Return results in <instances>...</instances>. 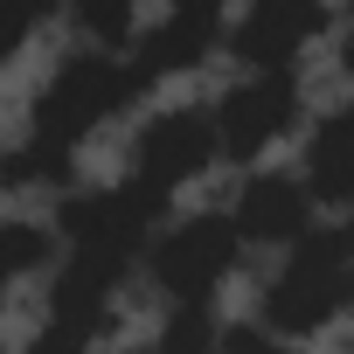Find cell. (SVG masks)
Here are the masks:
<instances>
[{"label":"cell","instance_id":"1","mask_svg":"<svg viewBox=\"0 0 354 354\" xmlns=\"http://www.w3.org/2000/svg\"><path fill=\"white\" fill-rule=\"evenodd\" d=\"M257 326H271L278 340H306L319 326H333L340 313H354V230L347 223H313L285 264L271 271L264 299H257Z\"/></svg>","mask_w":354,"mask_h":354},{"label":"cell","instance_id":"14","mask_svg":"<svg viewBox=\"0 0 354 354\" xmlns=\"http://www.w3.org/2000/svg\"><path fill=\"white\" fill-rule=\"evenodd\" d=\"M35 21H42L35 8H21V0H0V70L21 56V42L35 35Z\"/></svg>","mask_w":354,"mask_h":354},{"label":"cell","instance_id":"16","mask_svg":"<svg viewBox=\"0 0 354 354\" xmlns=\"http://www.w3.org/2000/svg\"><path fill=\"white\" fill-rule=\"evenodd\" d=\"M340 70L354 77V15H347V28H340Z\"/></svg>","mask_w":354,"mask_h":354},{"label":"cell","instance_id":"11","mask_svg":"<svg viewBox=\"0 0 354 354\" xmlns=\"http://www.w3.org/2000/svg\"><path fill=\"white\" fill-rule=\"evenodd\" d=\"M77 28L91 35V49L118 56L125 42H139V0H77Z\"/></svg>","mask_w":354,"mask_h":354},{"label":"cell","instance_id":"2","mask_svg":"<svg viewBox=\"0 0 354 354\" xmlns=\"http://www.w3.org/2000/svg\"><path fill=\"white\" fill-rule=\"evenodd\" d=\"M139 91H153L125 56H104V49H77L28 104V146H56V153H77L104 118H118Z\"/></svg>","mask_w":354,"mask_h":354},{"label":"cell","instance_id":"3","mask_svg":"<svg viewBox=\"0 0 354 354\" xmlns=\"http://www.w3.org/2000/svg\"><path fill=\"white\" fill-rule=\"evenodd\" d=\"M236 257H243V236L230 216H181L153 236L146 271L174 306H209L223 292V278L236 271Z\"/></svg>","mask_w":354,"mask_h":354},{"label":"cell","instance_id":"18","mask_svg":"<svg viewBox=\"0 0 354 354\" xmlns=\"http://www.w3.org/2000/svg\"><path fill=\"white\" fill-rule=\"evenodd\" d=\"M125 354H146V347H125Z\"/></svg>","mask_w":354,"mask_h":354},{"label":"cell","instance_id":"4","mask_svg":"<svg viewBox=\"0 0 354 354\" xmlns=\"http://www.w3.org/2000/svg\"><path fill=\"white\" fill-rule=\"evenodd\" d=\"M216 160H223V153H216V118H209V104L153 111V118L139 125V139H132V188H146V195L167 202L174 188L202 181Z\"/></svg>","mask_w":354,"mask_h":354},{"label":"cell","instance_id":"17","mask_svg":"<svg viewBox=\"0 0 354 354\" xmlns=\"http://www.w3.org/2000/svg\"><path fill=\"white\" fill-rule=\"evenodd\" d=\"M21 8H35V15H49V8H56V0H21Z\"/></svg>","mask_w":354,"mask_h":354},{"label":"cell","instance_id":"15","mask_svg":"<svg viewBox=\"0 0 354 354\" xmlns=\"http://www.w3.org/2000/svg\"><path fill=\"white\" fill-rule=\"evenodd\" d=\"M28 354H91V340L70 333V326H56V319H42V333L28 340Z\"/></svg>","mask_w":354,"mask_h":354},{"label":"cell","instance_id":"13","mask_svg":"<svg viewBox=\"0 0 354 354\" xmlns=\"http://www.w3.org/2000/svg\"><path fill=\"white\" fill-rule=\"evenodd\" d=\"M216 354H299L292 340H278L271 326H257V319H236V326H223L216 333Z\"/></svg>","mask_w":354,"mask_h":354},{"label":"cell","instance_id":"8","mask_svg":"<svg viewBox=\"0 0 354 354\" xmlns=\"http://www.w3.org/2000/svg\"><path fill=\"white\" fill-rule=\"evenodd\" d=\"M230 223H236L243 250H250V243H257V250H292V243L319 223V209H313V195H306V181H299V174L264 167V174H250V181L236 188Z\"/></svg>","mask_w":354,"mask_h":354},{"label":"cell","instance_id":"5","mask_svg":"<svg viewBox=\"0 0 354 354\" xmlns=\"http://www.w3.org/2000/svg\"><path fill=\"white\" fill-rule=\"evenodd\" d=\"M216 153L223 160H257L264 146H278L299 125V77L292 70H250L243 84H230L216 97Z\"/></svg>","mask_w":354,"mask_h":354},{"label":"cell","instance_id":"7","mask_svg":"<svg viewBox=\"0 0 354 354\" xmlns=\"http://www.w3.org/2000/svg\"><path fill=\"white\" fill-rule=\"evenodd\" d=\"M216 42H223V0H167V15H160V21L139 35V49H132V70H139L146 84L188 77V70L209 63Z\"/></svg>","mask_w":354,"mask_h":354},{"label":"cell","instance_id":"10","mask_svg":"<svg viewBox=\"0 0 354 354\" xmlns=\"http://www.w3.org/2000/svg\"><path fill=\"white\" fill-rule=\"evenodd\" d=\"M56 257H63V236H56V223H28V216H8L0 223V285H15V278H28V271H56Z\"/></svg>","mask_w":354,"mask_h":354},{"label":"cell","instance_id":"12","mask_svg":"<svg viewBox=\"0 0 354 354\" xmlns=\"http://www.w3.org/2000/svg\"><path fill=\"white\" fill-rule=\"evenodd\" d=\"M216 333H223V319L209 306H174L146 354H216Z\"/></svg>","mask_w":354,"mask_h":354},{"label":"cell","instance_id":"6","mask_svg":"<svg viewBox=\"0 0 354 354\" xmlns=\"http://www.w3.org/2000/svg\"><path fill=\"white\" fill-rule=\"evenodd\" d=\"M313 35H326V0H250L230 28V56L243 70H292Z\"/></svg>","mask_w":354,"mask_h":354},{"label":"cell","instance_id":"9","mask_svg":"<svg viewBox=\"0 0 354 354\" xmlns=\"http://www.w3.org/2000/svg\"><path fill=\"white\" fill-rule=\"evenodd\" d=\"M299 181H306L313 209H354V104L326 111V118L306 132Z\"/></svg>","mask_w":354,"mask_h":354}]
</instances>
